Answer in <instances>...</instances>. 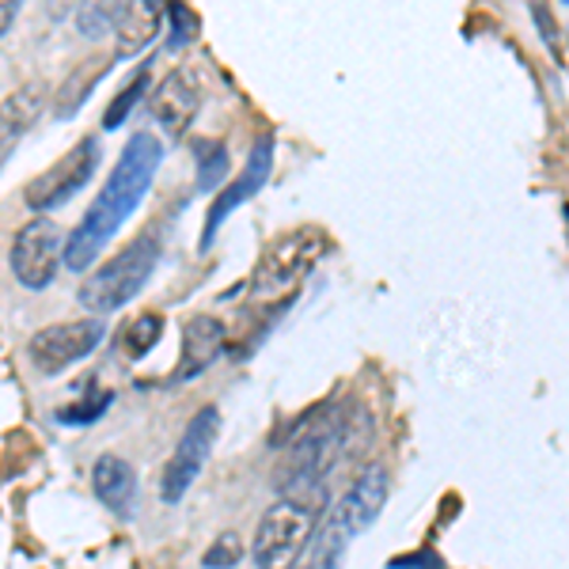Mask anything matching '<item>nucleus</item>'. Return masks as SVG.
Wrapping results in <instances>:
<instances>
[{
	"instance_id": "1",
	"label": "nucleus",
	"mask_w": 569,
	"mask_h": 569,
	"mask_svg": "<svg viewBox=\"0 0 569 569\" xmlns=\"http://www.w3.org/2000/svg\"><path fill=\"white\" fill-rule=\"evenodd\" d=\"M160 163H163V144L156 133L141 130L126 141L122 156H118L103 190H99V198L91 201L88 213L80 217V224L69 232L66 251H61V262H66L69 270L84 273L88 266L99 259V251L114 240L118 228L137 213V206L149 194Z\"/></svg>"
},
{
	"instance_id": "2",
	"label": "nucleus",
	"mask_w": 569,
	"mask_h": 569,
	"mask_svg": "<svg viewBox=\"0 0 569 569\" xmlns=\"http://www.w3.org/2000/svg\"><path fill=\"white\" fill-rule=\"evenodd\" d=\"M353 421L338 415L335 407L316 410L305 426L292 433L289 456L278 467V490L281 498H297V493H311L327 482V475L335 471V463L342 460V452L350 448Z\"/></svg>"
},
{
	"instance_id": "3",
	"label": "nucleus",
	"mask_w": 569,
	"mask_h": 569,
	"mask_svg": "<svg viewBox=\"0 0 569 569\" xmlns=\"http://www.w3.org/2000/svg\"><path fill=\"white\" fill-rule=\"evenodd\" d=\"M327 486L297 498H278L262 512L259 531H254L251 558L259 569H292L305 558V550L316 536V528L327 517Z\"/></svg>"
},
{
	"instance_id": "4",
	"label": "nucleus",
	"mask_w": 569,
	"mask_h": 569,
	"mask_svg": "<svg viewBox=\"0 0 569 569\" xmlns=\"http://www.w3.org/2000/svg\"><path fill=\"white\" fill-rule=\"evenodd\" d=\"M156 262H160V240L152 232L137 236L130 247H122L114 259H107L91 278H84V284H80V305L96 319L126 308L149 284Z\"/></svg>"
},
{
	"instance_id": "5",
	"label": "nucleus",
	"mask_w": 569,
	"mask_h": 569,
	"mask_svg": "<svg viewBox=\"0 0 569 569\" xmlns=\"http://www.w3.org/2000/svg\"><path fill=\"white\" fill-rule=\"evenodd\" d=\"M330 251V240L323 228L316 224H300L281 232L278 240H270V247L262 251L259 266H254V281L251 289L259 292H281L292 289L300 278H308L311 270L319 266V259Z\"/></svg>"
},
{
	"instance_id": "6",
	"label": "nucleus",
	"mask_w": 569,
	"mask_h": 569,
	"mask_svg": "<svg viewBox=\"0 0 569 569\" xmlns=\"http://www.w3.org/2000/svg\"><path fill=\"white\" fill-rule=\"evenodd\" d=\"M217 437H220V410L201 407L198 415L190 418V426L182 429L176 452H171V460L160 475V498L163 501L176 505V501L187 498V490L198 482V475L206 471L209 456H213Z\"/></svg>"
},
{
	"instance_id": "7",
	"label": "nucleus",
	"mask_w": 569,
	"mask_h": 569,
	"mask_svg": "<svg viewBox=\"0 0 569 569\" xmlns=\"http://www.w3.org/2000/svg\"><path fill=\"white\" fill-rule=\"evenodd\" d=\"M61 251H66V232L53 224L50 217H34L16 232L12 251H8V262H12V273L23 289H46L58 278L61 266Z\"/></svg>"
},
{
	"instance_id": "8",
	"label": "nucleus",
	"mask_w": 569,
	"mask_h": 569,
	"mask_svg": "<svg viewBox=\"0 0 569 569\" xmlns=\"http://www.w3.org/2000/svg\"><path fill=\"white\" fill-rule=\"evenodd\" d=\"M99 137H80L72 149L61 156L53 168H46L39 179L27 187V206L39 209V213H50V209L66 206L72 194H80V190L88 187V179L96 176L99 168Z\"/></svg>"
},
{
	"instance_id": "9",
	"label": "nucleus",
	"mask_w": 569,
	"mask_h": 569,
	"mask_svg": "<svg viewBox=\"0 0 569 569\" xmlns=\"http://www.w3.org/2000/svg\"><path fill=\"white\" fill-rule=\"evenodd\" d=\"M103 338H107V327H103V319H96V316L42 327L39 335L31 338V361L42 376H61L69 365L96 353Z\"/></svg>"
},
{
	"instance_id": "10",
	"label": "nucleus",
	"mask_w": 569,
	"mask_h": 569,
	"mask_svg": "<svg viewBox=\"0 0 569 569\" xmlns=\"http://www.w3.org/2000/svg\"><path fill=\"white\" fill-rule=\"evenodd\" d=\"M391 498V475L388 467L369 463L361 475L353 479L350 490L342 493V501H335V509L327 512V525L335 531H342L346 539H357L361 531H369L380 520L383 505Z\"/></svg>"
},
{
	"instance_id": "11",
	"label": "nucleus",
	"mask_w": 569,
	"mask_h": 569,
	"mask_svg": "<svg viewBox=\"0 0 569 569\" xmlns=\"http://www.w3.org/2000/svg\"><path fill=\"white\" fill-rule=\"evenodd\" d=\"M270 171H273V137L262 133L259 141L251 144V156H247L243 171L232 182H224V187H220V194L213 198V206H209L206 232H201V251H209V247H213L220 224H224L232 209H240L247 198L259 194V190L266 187V179H270Z\"/></svg>"
},
{
	"instance_id": "12",
	"label": "nucleus",
	"mask_w": 569,
	"mask_h": 569,
	"mask_svg": "<svg viewBox=\"0 0 569 569\" xmlns=\"http://www.w3.org/2000/svg\"><path fill=\"white\" fill-rule=\"evenodd\" d=\"M152 118L163 126L171 137H182L190 130V122L198 118L201 107V84L190 69H171L168 77L160 80V88L152 91L149 99Z\"/></svg>"
},
{
	"instance_id": "13",
	"label": "nucleus",
	"mask_w": 569,
	"mask_h": 569,
	"mask_svg": "<svg viewBox=\"0 0 569 569\" xmlns=\"http://www.w3.org/2000/svg\"><path fill=\"white\" fill-rule=\"evenodd\" d=\"M224 342H228V330L220 323L217 316H190L182 323V353H179V365H176V376L171 380H194L224 353Z\"/></svg>"
},
{
	"instance_id": "14",
	"label": "nucleus",
	"mask_w": 569,
	"mask_h": 569,
	"mask_svg": "<svg viewBox=\"0 0 569 569\" xmlns=\"http://www.w3.org/2000/svg\"><path fill=\"white\" fill-rule=\"evenodd\" d=\"M46 96H50V88H46L42 80H31V84L16 88L12 96L0 103V168H4L8 156L16 152V144L31 133V126L42 118Z\"/></svg>"
},
{
	"instance_id": "15",
	"label": "nucleus",
	"mask_w": 569,
	"mask_h": 569,
	"mask_svg": "<svg viewBox=\"0 0 569 569\" xmlns=\"http://www.w3.org/2000/svg\"><path fill=\"white\" fill-rule=\"evenodd\" d=\"M91 486L118 520H130L137 512V471L122 456H99L91 467Z\"/></svg>"
},
{
	"instance_id": "16",
	"label": "nucleus",
	"mask_w": 569,
	"mask_h": 569,
	"mask_svg": "<svg viewBox=\"0 0 569 569\" xmlns=\"http://www.w3.org/2000/svg\"><path fill=\"white\" fill-rule=\"evenodd\" d=\"M160 20H163V8L152 4V0L114 4V23H110V34L118 39L114 58H133V53H141L144 46L160 34Z\"/></svg>"
},
{
	"instance_id": "17",
	"label": "nucleus",
	"mask_w": 569,
	"mask_h": 569,
	"mask_svg": "<svg viewBox=\"0 0 569 569\" xmlns=\"http://www.w3.org/2000/svg\"><path fill=\"white\" fill-rule=\"evenodd\" d=\"M190 149H194L198 190L213 194L217 187H224V176H228V149H224V141H213V137H198Z\"/></svg>"
},
{
	"instance_id": "18",
	"label": "nucleus",
	"mask_w": 569,
	"mask_h": 569,
	"mask_svg": "<svg viewBox=\"0 0 569 569\" xmlns=\"http://www.w3.org/2000/svg\"><path fill=\"white\" fill-rule=\"evenodd\" d=\"M160 335H163V316L160 311H144V316H137L133 323L122 327V342H118V350H122V357H130V361H141L144 353L156 350Z\"/></svg>"
},
{
	"instance_id": "19",
	"label": "nucleus",
	"mask_w": 569,
	"mask_h": 569,
	"mask_svg": "<svg viewBox=\"0 0 569 569\" xmlns=\"http://www.w3.org/2000/svg\"><path fill=\"white\" fill-rule=\"evenodd\" d=\"M149 91V69H137V77L126 84L122 91L114 96V103L107 107V114H103V130H118V126L130 118V110L141 103V96Z\"/></svg>"
},
{
	"instance_id": "20",
	"label": "nucleus",
	"mask_w": 569,
	"mask_h": 569,
	"mask_svg": "<svg viewBox=\"0 0 569 569\" xmlns=\"http://www.w3.org/2000/svg\"><path fill=\"white\" fill-rule=\"evenodd\" d=\"M236 562H243V539L236 531H224V536L213 539V547L206 550L201 566L206 569H232Z\"/></svg>"
},
{
	"instance_id": "21",
	"label": "nucleus",
	"mask_w": 569,
	"mask_h": 569,
	"mask_svg": "<svg viewBox=\"0 0 569 569\" xmlns=\"http://www.w3.org/2000/svg\"><path fill=\"white\" fill-rule=\"evenodd\" d=\"M110 23H114V4H80L77 27L84 31V39H103V34H110Z\"/></svg>"
},
{
	"instance_id": "22",
	"label": "nucleus",
	"mask_w": 569,
	"mask_h": 569,
	"mask_svg": "<svg viewBox=\"0 0 569 569\" xmlns=\"http://www.w3.org/2000/svg\"><path fill=\"white\" fill-rule=\"evenodd\" d=\"M163 16H168V20H171V39H168L171 50H176V46H187V42L198 34V16L190 12V8H182V4H168V8H163Z\"/></svg>"
},
{
	"instance_id": "23",
	"label": "nucleus",
	"mask_w": 569,
	"mask_h": 569,
	"mask_svg": "<svg viewBox=\"0 0 569 569\" xmlns=\"http://www.w3.org/2000/svg\"><path fill=\"white\" fill-rule=\"evenodd\" d=\"M107 407H110V395H91V399L80 402V407L58 410V421H66V426H88V421H96Z\"/></svg>"
},
{
	"instance_id": "24",
	"label": "nucleus",
	"mask_w": 569,
	"mask_h": 569,
	"mask_svg": "<svg viewBox=\"0 0 569 569\" xmlns=\"http://www.w3.org/2000/svg\"><path fill=\"white\" fill-rule=\"evenodd\" d=\"M16 12H20V4H0V39H4L8 27L16 23Z\"/></svg>"
},
{
	"instance_id": "25",
	"label": "nucleus",
	"mask_w": 569,
	"mask_h": 569,
	"mask_svg": "<svg viewBox=\"0 0 569 569\" xmlns=\"http://www.w3.org/2000/svg\"><path fill=\"white\" fill-rule=\"evenodd\" d=\"M292 569H311L308 562H297V566H292Z\"/></svg>"
}]
</instances>
